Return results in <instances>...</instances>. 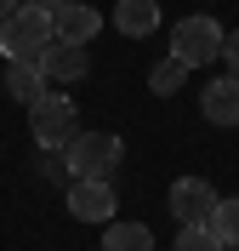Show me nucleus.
Instances as JSON below:
<instances>
[{"mask_svg":"<svg viewBox=\"0 0 239 251\" xmlns=\"http://www.w3.org/2000/svg\"><path fill=\"white\" fill-rule=\"evenodd\" d=\"M57 40L51 29V12H34V6H17L6 23H0V57L6 63H40Z\"/></svg>","mask_w":239,"mask_h":251,"instance_id":"nucleus-1","label":"nucleus"},{"mask_svg":"<svg viewBox=\"0 0 239 251\" xmlns=\"http://www.w3.org/2000/svg\"><path fill=\"white\" fill-rule=\"evenodd\" d=\"M120 137L114 131H80L74 143L63 149V160H68V183H109L114 172H120Z\"/></svg>","mask_w":239,"mask_h":251,"instance_id":"nucleus-2","label":"nucleus"},{"mask_svg":"<svg viewBox=\"0 0 239 251\" xmlns=\"http://www.w3.org/2000/svg\"><path fill=\"white\" fill-rule=\"evenodd\" d=\"M222 23L217 17H205V12H194V17H182L171 29V57L182 63V69H199V63H217L222 57Z\"/></svg>","mask_w":239,"mask_h":251,"instance_id":"nucleus-3","label":"nucleus"},{"mask_svg":"<svg viewBox=\"0 0 239 251\" xmlns=\"http://www.w3.org/2000/svg\"><path fill=\"white\" fill-rule=\"evenodd\" d=\"M74 114H80V109H74V97H63V92H46V97H40V103L29 109V137L40 143L46 154H51V149H68V143L80 137Z\"/></svg>","mask_w":239,"mask_h":251,"instance_id":"nucleus-4","label":"nucleus"},{"mask_svg":"<svg viewBox=\"0 0 239 251\" xmlns=\"http://www.w3.org/2000/svg\"><path fill=\"white\" fill-rule=\"evenodd\" d=\"M171 217L182 223V228H205L211 223V211H217V194H211V183L205 177H176L171 183Z\"/></svg>","mask_w":239,"mask_h":251,"instance_id":"nucleus-5","label":"nucleus"},{"mask_svg":"<svg viewBox=\"0 0 239 251\" xmlns=\"http://www.w3.org/2000/svg\"><path fill=\"white\" fill-rule=\"evenodd\" d=\"M68 211H74V223H103L109 228L114 211H120L114 183H68Z\"/></svg>","mask_w":239,"mask_h":251,"instance_id":"nucleus-6","label":"nucleus"},{"mask_svg":"<svg viewBox=\"0 0 239 251\" xmlns=\"http://www.w3.org/2000/svg\"><path fill=\"white\" fill-rule=\"evenodd\" d=\"M40 75H46L51 92H63V86H74V80L91 75V57H86V46H63V40H51V51L40 57Z\"/></svg>","mask_w":239,"mask_h":251,"instance_id":"nucleus-7","label":"nucleus"},{"mask_svg":"<svg viewBox=\"0 0 239 251\" xmlns=\"http://www.w3.org/2000/svg\"><path fill=\"white\" fill-rule=\"evenodd\" d=\"M51 29H57V40H63V46H86V40L103 29V12H97V6H86V0H63V6L51 12Z\"/></svg>","mask_w":239,"mask_h":251,"instance_id":"nucleus-8","label":"nucleus"},{"mask_svg":"<svg viewBox=\"0 0 239 251\" xmlns=\"http://www.w3.org/2000/svg\"><path fill=\"white\" fill-rule=\"evenodd\" d=\"M199 109H205L211 126H239V80H234V75L211 80L205 97H199Z\"/></svg>","mask_w":239,"mask_h":251,"instance_id":"nucleus-9","label":"nucleus"},{"mask_svg":"<svg viewBox=\"0 0 239 251\" xmlns=\"http://www.w3.org/2000/svg\"><path fill=\"white\" fill-rule=\"evenodd\" d=\"M6 92H12L23 109H34L51 86H46V75H40V63H6Z\"/></svg>","mask_w":239,"mask_h":251,"instance_id":"nucleus-10","label":"nucleus"},{"mask_svg":"<svg viewBox=\"0 0 239 251\" xmlns=\"http://www.w3.org/2000/svg\"><path fill=\"white\" fill-rule=\"evenodd\" d=\"M114 23H120V34H131V40H148V34L159 29V6L154 0H120V6H114Z\"/></svg>","mask_w":239,"mask_h":251,"instance_id":"nucleus-11","label":"nucleus"},{"mask_svg":"<svg viewBox=\"0 0 239 251\" xmlns=\"http://www.w3.org/2000/svg\"><path fill=\"white\" fill-rule=\"evenodd\" d=\"M103 251H154V234H148V223H120L114 217L103 228Z\"/></svg>","mask_w":239,"mask_h":251,"instance_id":"nucleus-12","label":"nucleus"},{"mask_svg":"<svg viewBox=\"0 0 239 251\" xmlns=\"http://www.w3.org/2000/svg\"><path fill=\"white\" fill-rule=\"evenodd\" d=\"M205 228L222 240V251H234V246H239V200H217V211H211Z\"/></svg>","mask_w":239,"mask_h":251,"instance_id":"nucleus-13","label":"nucleus"},{"mask_svg":"<svg viewBox=\"0 0 239 251\" xmlns=\"http://www.w3.org/2000/svg\"><path fill=\"white\" fill-rule=\"evenodd\" d=\"M182 80H188V69L176 57H159L154 69H148V92H159V97H171V92H182Z\"/></svg>","mask_w":239,"mask_h":251,"instance_id":"nucleus-14","label":"nucleus"},{"mask_svg":"<svg viewBox=\"0 0 239 251\" xmlns=\"http://www.w3.org/2000/svg\"><path fill=\"white\" fill-rule=\"evenodd\" d=\"M171 251H222V240L211 234V228H182Z\"/></svg>","mask_w":239,"mask_h":251,"instance_id":"nucleus-15","label":"nucleus"},{"mask_svg":"<svg viewBox=\"0 0 239 251\" xmlns=\"http://www.w3.org/2000/svg\"><path fill=\"white\" fill-rule=\"evenodd\" d=\"M222 63H228V75L239 80V29H234V34L222 40Z\"/></svg>","mask_w":239,"mask_h":251,"instance_id":"nucleus-16","label":"nucleus"},{"mask_svg":"<svg viewBox=\"0 0 239 251\" xmlns=\"http://www.w3.org/2000/svg\"><path fill=\"white\" fill-rule=\"evenodd\" d=\"M23 6H34V12H57L63 0H23Z\"/></svg>","mask_w":239,"mask_h":251,"instance_id":"nucleus-17","label":"nucleus"},{"mask_svg":"<svg viewBox=\"0 0 239 251\" xmlns=\"http://www.w3.org/2000/svg\"><path fill=\"white\" fill-rule=\"evenodd\" d=\"M17 6H23V0H0V23H6V17L17 12Z\"/></svg>","mask_w":239,"mask_h":251,"instance_id":"nucleus-18","label":"nucleus"}]
</instances>
